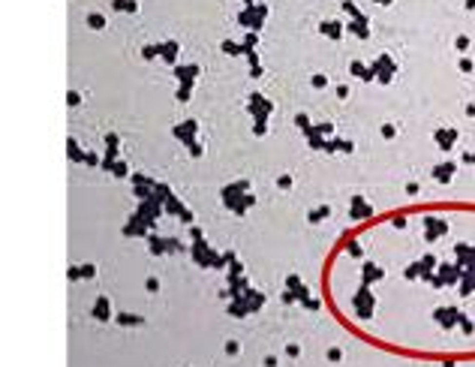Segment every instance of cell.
Returning a JSON list of instances; mask_svg holds the SVG:
<instances>
[{"instance_id": "1", "label": "cell", "mask_w": 475, "mask_h": 367, "mask_svg": "<svg viewBox=\"0 0 475 367\" xmlns=\"http://www.w3.org/2000/svg\"><path fill=\"white\" fill-rule=\"evenodd\" d=\"M337 256L355 268L346 313L394 352L475 358V202H424L364 217Z\"/></svg>"}]
</instances>
